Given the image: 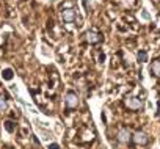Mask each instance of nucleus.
Here are the masks:
<instances>
[{"label":"nucleus","mask_w":160,"mask_h":149,"mask_svg":"<svg viewBox=\"0 0 160 149\" xmlns=\"http://www.w3.org/2000/svg\"><path fill=\"white\" fill-rule=\"evenodd\" d=\"M124 104H126V107L130 108V110H140V108L143 107L141 101H140L138 97H135V96H127V97L124 99Z\"/></svg>","instance_id":"1"},{"label":"nucleus","mask_w":160,"mask_h":149,"mask_svg":"<svg viewBox=\"0 0 160 149\" xmlns=\"http://www.w3.org/2000/svg\"><path fill=\"white\" fill-rule=\"evenodd\" d=\"M64 105L68 108H75L78 105V96L75 93H72V91L66 93V96H64Z\"/></svg>","instance_id":"2"},{"label":"nucleus","mask_w":160,"mask_h":149,"mask_svg":"<svg viewBox=\"0 0 160 149\" xmlns=\"http://www.w3.org/2000/svg\"><path fill=\"white\" fill-rule=\"evenodd\" d=\"M116 138H118V141H119V143L127 144V143H130V141H132V133H130V130H129V129H119V130H118Z\"/></svg>","instance_id":"3"},{"label":"nucleus","mask_w":160,"mask_h":149,"mask_svg":"<svg viewBox=\"0 0 160 149\" xmlns=\"http://www.w3.org/2000/svg\"><path fill=\"white\" fill-rule=\"evenodd\" d=\"M132 141L135 143V144H148L149 143V138H148V135L144 133V132H135L133 135H132Z\"/></svg>","instance_id":"4"},{"label":"nucleus","mask_w":160,"mask_h":149,"mask_svg":"<svg viewBox=\"0 0 160 149\" xmlns=\"http://www.w3.org/2000/svg\"><path fill=\"white\" fill-rule=\"evenodd\" d=\"M61 19L64 22H72L75 19V11L74 10H63L61 11Z\"/></svg>","instance_id":"5"},{"label":"nucleus","mask_w":160,"mask_h":149,"mask_svg":"<svg viewBox=\"0 0 160 149\" xmlns=\"http://www.w3.org/2000/svg\"><path fill=\"white\" fill-rule=\"evenodd\" d=\"M85 38H87V41L91 42V44H96V42L101 41V35L96 33V32H87V33H85Z\"/></svg>","instance_id":"6"},{"label":"nucleus","mask_w":160,"mask_h":149,"mask_svg":"<svg viewBox=\"0 0 160 149\" xmlns=\"http://www.w3.org/2000/svg\"><path fill=\"white\" fill-rule=\"evenodd\" d=\"M151 72L154 74L155 77H160V61H158V60L152 61V66H151Z\"/></svg>","instance_id":"7"},{"label":"nucleus","mask_w":160,"mask_h":149,"mask_svg":"<svg viewBox=\"0 0 160 149\" xmlns=\"http://www.w3.org/2000/svg\"><path fill=\"white\" fill-rule=\"evenodd\" d=\"M2 77H3L5 80H11V79H13V71H11V69H5V71L2 72Z\"/></svg>","instance_id":"8"},{"label":"nucleus","mask_w":160,"mask_h":149,"mask_svg":"<svg viewBox=\"0 0 160 149\" xmlns=\"http://www.w3.org/2000/svg\"><path fill=\"white\" fill-rule=\"evenodd\" d=\"M137 58H138V61H140V63H144V61L148 60V53L141 50V52H138V55H137Z\"/></svg>","instance_id":"9"},{"label":"nucleus","mask_w":160,"mask_h":149,"mask_svg":"<svg viewBox=\"0 0 160 149\" xmlns=\"http://www.w3.org/2000/svg\"><path fill=\"white\" fill-rule=\"evenodd\" d=\"M7 108H8V104H7V101L0 96V112H7Z\"/></svg>","instance_id":"10"},{"label":"nucleus","mask_w":160,"mask_h":149,"mask_svg":"<svg viewBox=\"0 0 160 149\" xmlns=\"http://www.w3.org/2000/svg\"><path fill=\"white\" fill-rule=\"evenodd\" d=\"M11 124H13V122H10V121L5 122V129H7L8 132H13V126H11Z\"/></svg>","instance_id":"11"},{"label":"nucleus","mask_w":160,"mask_h":149,"mask_svg":"<svg viewBox=\"0 0 160 149\" xmlns=\"http://www.w3.org/2000/svg\"><path fill=\"white\" fill-rule=\"evenodd\" d=\"M49 149H60V146L53 143V144H50V146H49Z\"/></svg>","instance_id":"12"}]
</instances>
